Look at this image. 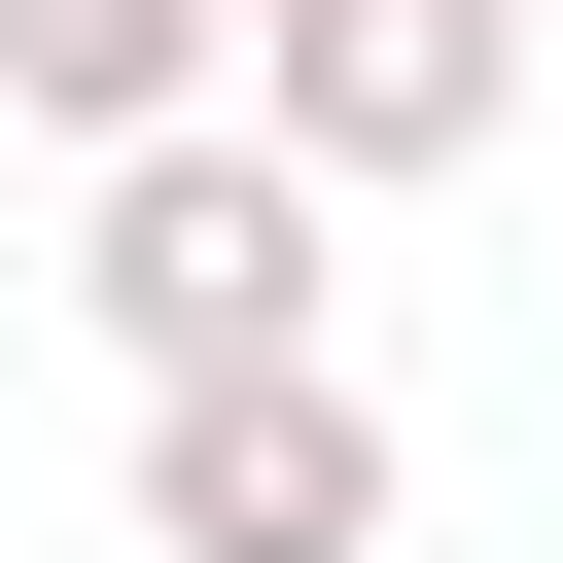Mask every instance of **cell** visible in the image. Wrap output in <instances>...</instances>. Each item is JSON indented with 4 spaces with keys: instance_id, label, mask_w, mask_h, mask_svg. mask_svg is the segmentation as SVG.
I'll list each match as a JSON object with an SVG mask.
<instances>
[{
    "instance_id": "6da1fadb",
    "label": "cell",
    "mask_w": 563,
    "mask_h": 563,
    "mask_svg": "<svg viewBox=\"0 0 563 563\" xmlns=\"http://www.w3.org/2000/svg\"><path fill=\"white\" fill-rule=\"evenodd\" d=\"M317 282H352V211H317V176L246 141V106H211V141H106V176H70V317H106L141 387H282V352H317Z\"/></svg>"
},
{
    "instance_id": "7a4b0ae2",
    "label": "cell",
    "mask_w": 563,
    "mask_h": 563,
    "mask_svg": "<svg viewBox=\"0 0 563 563\" xmlns=\"http://www.w3.org/2000/svg\"><path fill=\"white\" fill-rule=\"evenodd\" d=\"M493 106H528V0H246V141H282L317 211L493 176Z\"/></svg>"
},
{
    "instance_id": "3957f363",
    "label": "cell",
    "mask_w": 563,
    "mask_h": 563,
    "mask_svg": "<svg viewBox=\"0 0 563 563\" xmlns=\"http://www.w3.org/2000/svg\"><path fill=\"white\" fill-rule=\"evenodd\" d=\"M387 528H422V457H387L352 352H282V387H141V563H387Z\"/></svg>"
},
{
    "instance_id": "277c9868",
    "label": "cell",
    "mask_w": 563,
    "mask_h": 563,
    "mask_svg": "<svg viewBox=\"0 0 563 563\" xmlns=\"http://www.w3.org/2000/svg\"><path fill=\"white\" fill-rule=\"evenodd\" d=\"M211 106H246V0H0V141L106 176V141H211Z\"/></svg>"
}]
</instances>
